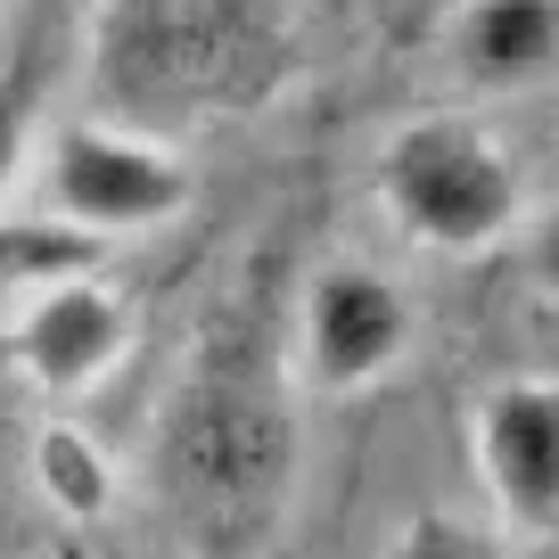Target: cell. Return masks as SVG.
<instances>
[{
	"label": "cell",
	"instance_id": "cell-1",
	"mask_svg": "<svg viewBox=\"0 0 559 559\" xmlns=\"http://www.w3.org/2000/svg\"><path fill=\"white\" fill-rule=\"evenodd\" d=\"M297 50L288 0H99L91 74L123 116H230L280 91Z\"/></svg>",
	"mask_w": 559,
	"mask_h": 559
},
{
	"label": "cell",
	"instance_id": "cell-2",
	"mask_svg": "<svg viewBox=\"0 0 559 559\" xmlns=\"http://www.w3.org/2000/svg\"><path fill=\"white\" fill-rule=\"evenodd\" d=\"M379 206L428 255H486L526 223V174L493 123L437 107L379 140Z\"/></svg>",
	"mask_w": 559,
	"mask_h": 559
},
{
	"label": "cell",
	"instance_id": "cell-3",
	"mask_svg": "<svg viewBox=\"0 0 559 559\" xmlns=\"http://www.w3.org/2000/svg\"><path fill=\"white\" fill-rule=\"evenodd\" d=\"M288 412L263 403L255 386H190L165 412V493H174L181 526L206 551H239L272 526L280 493H288Z\"/></svg>",
	"mask_w": 559,
	"mask_h": 559
},
{
	"label": "cell",
	"instance_id": "cell-4",
	"mask_svg": "<svg viewBox=\"0 0 559 559\" xmlns=\"http://www.w3.org/2000/svg\"><path fill=\"white\" fill-rule=\"evenodd\" d=\"M34 198L58 230L107 247L174 230L198 206V174L140 123H58V132H41Z\"/></svg>",
	"mask_w": 559,
	"mask_h": 559
},
{
	"label": "cell",
	"instance_id": "cell-5",
	"mask_svg": "<svg viewBox=\"0 0 559 559\" xmlns=\"http://www.w3.org/2000/svg\"><path fill=\"white\" fill-rule=\"evenodd\" d=\"M132 330H140L132 297H123L116 280H99L91 263L50 272L25 297H9V362L50 403L99 395L123 370V354H132Z\"/></svg>",
	"mask_w": 559,
	"mask_h": 559
},
{
	"label": "cell",
	"instance_id": "cell-6",
	"mask_svg": "<svg viewBox=\"0 0 559 559\" xmlns=\"http://www.w3.org/2000/svg\"><path fill=\"white\" fill-rule=\"evenodd\" d=\"M412 337H419L412 297L395 288V272L362 255H330L297 288V370L321 395H370L379 379L403 370Z\"/></svg>",
	"mask_w": 559,
	"mask_h": 559
},
{
	"label": "cell",
	"instance_id": "cell-7",
	"mask_svg": "<svg viewBox=\"0 0 559 559\" xmlns=\"http://www.w3.org/2000/svg\"><path fill=\"white\" fill-rule=\"evenodd\" d=\"M469 461L486 502L502 510L519 535H551L559 526V379H493L469 403Z\"/></svg>",
	"mask_w": 559,
	"mask_h": 559
},
{
	"label": "cell",
	"instance_id": "cell-8",
	"mask_svg": "<svg viewBox=\"0 0 559 559\" xmlns=\"http://www.w3.org/2000/svg\"><path fill=\"white\" fill-rule=\"evenodd\" d=\"M444 58L469 91L510 99L559 74V0H461L444 25Z\"/></svg>",
	"mask_w": 559,
	"mask_h": 559
},
{
	"label": "cell",
	"instance_id": "cell-9",
	"mask_svg": "<svg viewBox=\"0 0 559 559\" xmlns=\"http://www.w3.org/2000/svg\"><path fill=\"white\" fill-rule=\"evenodd\" d=\"M25 469H34L41 502H50L58 519H74V526H99L107 510H116V461H107V444L91 437L83 419H41Z\"/></svg>",
	"mask_w": 559,
	"mask_h": 559
},
{
	"label": "cell",
	"instance_id": "cell-10",
	"mask_svg": "<svg viewBox=\"0 0 559 559\" xmlns=\"http://www.w3.org/2000/svg\"><path fill=\"white\" fill-rule=\"evenodd\" d=\"M34 157H41V74L0 67V206L34 190Z\"/></svg>",
	"mask_w": 559,
	"mask_h": 559
},
{
	"label": "cell",
	"instance_id": "cell-11",
	"mask_svg": "<svg viewBox=\"0 0 559 559\" xmlns=\"http://www.w3.org/2000/svg\"><path fill=\"white\" fill-rule=\"evenodd\" d=\"M74 263H91V239L58 230L50 214H41V223H0V297H25L34 280L74 272Z\"/></svg>",
	"mask_w": 559,
	"mask_h": 559
},
{
	"label": "cell",
	"instance_id": "cell-12",
	"mask_svg": "<svg viewBox=\"0 0 559 559\" xmlns=\"http://www.w3.org/2000/svg\"><path fill=\"white\" fill-rule=\"evenodd\" d=\"M386 559H493V551L453 519H412L395 543H386Z\"/></svg>",
	"mask_w": 559,
	"mask_h": 559
},
{
	"label": "cell",
	"instance_id": "cell-13",
	"mask_svg": "<svg viewBox=\"0 0 559 559\" xmlns=\"http://www.w3.org/2000/svg\"><path fill=\"white\" fill-rule=\"evenodd\" d=\"M535 280H543V288L559 297V206L535 223Z\"/></svg>",
	"mask_w": 559,
	"mask_h": 559
},
{
	"label": "cell",
	"instance_id": "cell-14",
	"mask_svg": "<svg viewBox=\"0 0 559 559\" xmlns=\"http://www.w3.org/2000/svg\"><path fill=\"white\" fill-rule=\"evenodd\" d=\"M0 9H9V0H0Z\"/></svg>",
	"mask_w": 559,
	"mask_h": 559
}]
</instances>
